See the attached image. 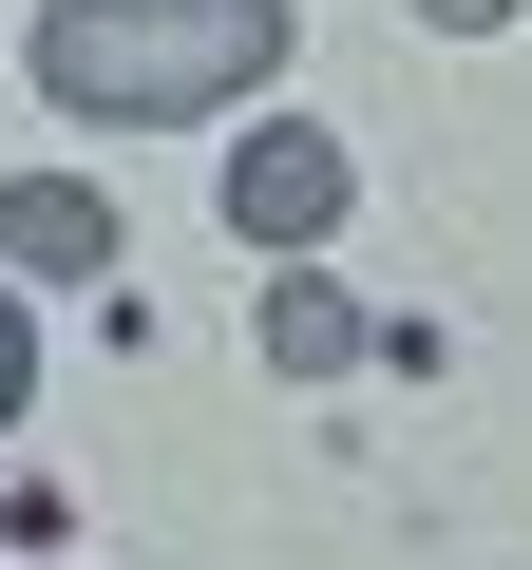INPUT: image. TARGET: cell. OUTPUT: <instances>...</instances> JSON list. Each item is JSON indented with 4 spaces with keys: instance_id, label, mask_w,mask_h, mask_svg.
I'll list each match as a JSON object with an SVG mask.
<instances>
[{
    "instance_id": "1",
    "label": "cell",
    "mask_w": 532,
    "mask_h": 570,
    "mask_svg": "<svg viewBox=\"0 0 532 570\" xmlns=\"http://www.w3.org/2000/svg\"><path fill=\"white\" fill-rule=\"evenodd\" d=\"M20 58H39L58 115L152 134V115H228L266 58H286V0H39Z\"/></svg>"
},
{
    "instance_id": "2",
    "label": "cell",
    "mask_w": 532,
    "mask_h": 570,
    "mask_svg": "<svg viewBox=\"0 0 532 570\" xmlns=\"http://www.w3.org/2000/svg\"><path fill=\"white\" fill-rule=\"evenodd\" d=\"M228 228H247L266 266H305V247L343 228V134H305V115H266V134H228Z\"/></svg>"
},
{
    "instance_id": "3",
    "label": "cell",
    "mask_w": 532,
    "mask_h": 570,
    "mask_svg": "<svg viewBox=\"0 0 532 570\" xmlns=\"http://www.w3.org/2000/svg\"><path fill=\"white\" fill-rule=\"evenodd\" d=\"M0 266H20V285H115V190L20 171V190H0Z\"/></svg>"
},
{
    "instance_id": "4",
    "label": "cell",
    "mask_w": 532,
    "mask_h": 570,
    "mask_svg": "<svg viewBox=\"0 0 532 570\" xmlns=\"http://www.w3.org/2000/svg\"><path fill=\"white\" fill-rule=\"evenodd\" d=\"M266 362H286V381H343L362 362V305H343L324 266H266Z\"/></svg>"
},
{
    "instance_id": "5",
    "label": "cell",
    "mask_w": 532,
    "mask_h": 570,
    "mask_svg": "<svg viewBox=\"0 0 532 570\" xmlns=\"http://www.w3.org/2000/svg\"><path fill=\"white\" fill-rule=\"evenodd\" d=\"M39 400V324H20V285H0V419Z\"/></svg>"
},
{
    "instance_id": "6",
    "label": "cell",
    "mask_w": 532,
    "mask_h": 570,
    "mask_svg": "<svg viewBox=\"0 0 532 570\" xmlns=\"http://www.w3.org/2000/svg\"><path fill=\"white\" fill-rule=\"evenodd\" d=\"M418 20H437V39H494V20H513V0H418Z\"/></svg>"
}]
</instances>
